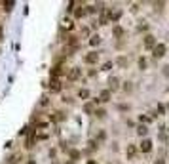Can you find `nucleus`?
Wrapping results in <instances>:
<instances>
[{"label": "nucleus", "mask_w": 169, "mask_h": 164, "mask_svg": "<svg viewBox=\"0 0 169 164\" xmlns=\"http://www.w3.org/2000/svg\"><path fill=\"white\" fill-rule=\"evenodd\" d=\"M152 54H154V58H161V55H165V44H156L152 48Z\"/></svg>", "instance_id": "nucleus-1"}, {"label": "nucleus", "mask_w": 169, "mask_h": 164, "mask_svg": "<svg viewBox=\"0 0 169 164\" xmlns=\"http://www.w3.org/2000/svg\"><path fill=\"white\" fill-rule=\"evenodd\" d=\"M84 61L89 63V65H93V63L99 61V54H97V52H89V54L86 55V58H84Z\"/></svg>", "instance_id": "nucleus-2"}, {"label": "nucleus", "mask_w": 169, "mask_h": 164, "mask_svg": "<svg viewBox=\"0 0 169 164\" xmlns=\"http://www.w3.org/2000/svg\"><path fill=\"white\" fill-rule=\"evenodd\" d=\"M67 76H68V80H78V78H80V69L78 67H72L67 73Z\"/></svg>", "instance_id": "nucleus-3"}, {"label": "nucleus", "mask_w": 169, "mask_h": 164, "mask_svg": "<svg viewBox=\"0 0 169 164\" xmlns=\"http://www.w3.org/2000/svg\"><path fill=\"white\" fill-rule=\"evenodd\" d=\"M144 46L146 48H154V46H156V38H154L152 34H146V37H144Z\"/></svg>", "instance_id": "nucleus-4"}, {"label": "nucleus", "mask_w": 169, "mask_h": 164, "mask_svg": "<svg viewBox=\"0 0 169 164\" xmlns=\"http://www.w3.org/2000/svg\"><path fill=\"white\" fill-rule=\"evenodd\" d=\"M152 149V141L150 139H143V143H141V151L143 153H148Z\"/></svg>", "instance_id": "nucleus-5"}, {"label": "nucleus", "mask_w": 169, "mask_h": 164, "mask_svg": "<svg viewBox=\"0 0 169 164\" xmlns=\"http://www.w3.org/2000/svg\"><path fill=\"white\" fill-rule=\"evenodd\" d=\"M63 73H65V71H63V65H55V67L51 69V76H53V78H57V76L63 75Z\"/></svg>", "instance_id": "nucleus-6"}, {"label": "nucleus", "mask_w": 169, "mask_h": 164, "mask_svg": "<svg viewBox=\"0 0 169 164\" xmlns=\"http://www.w3.org/2000/svg\"><path fill=\"white\" fill-rule=\"evenodd\" d=\"M125 155H128V159H133V156L137 155V147H135V145H128V151H125Z\"/></svg>", "instance_id": "nucleus-7"}, {"label": "nucleus", "mask_w": 169, "mask_h": 164, "mask_svg": "<svg viewBox=\"0 0 169 164\" xmlns=\"http://www.w3.org/2000/svg\"><path fill=\"white\" fill-rule=\"evenodd\" d=\"M50 90H51V92H59V90H61V82L57 80V78H53V80H51Z\"/></svg>", "instance_id": "nucleus-8"}, {"label": "nucleus", "mask_w": 169, "mask_h": 164, "mask_svg": "<svg viewBox=\"0 0 169 164\" xmlns=\"http://www.w3.org/2000/svg\"><path fill=\"white\" fill-rule=\"evenodd\" d=\"M108 84H110V90H118V86H120V80L116 76H112L110 80H108Z\"/></svg>", "instance_id": "nucleus-9"}, {"label": "nucleus", "mask_w": 169, "mask_h": 164, "mask_svg": "<svg viewBox=\"0 0 169 164\" xmlns=\"http://www.w3.org/2000/svg\"><path fill=\"white\" fill-rule=\"evenodd\" d=\"M108 17H110L112 21H118L120 17H122V12H120V10H114V12H110V13H108Z\"/></svg>", "instance_id": "nucleus-10"}, {"label": "nucleus", "mask_w": 169, "mask_h": 164, "mask_svg": "<svg viewBox=\"0 0 169 164\" xmlns=\"http://www.w3.org/2000/svg\"><path fill=\"white\" fill-rule=\"evenodd\" d=\"M2 6H4V10H6V12H10L13 6H15V2H13V0H6V2H2Z\"/></svg>", "instance_id": "nucleus-11"}, {"label": "nucleus", "mask_w": 169, "mask_h": 164, "mask_svg": "<svg viewBox=\"0 0 169 164\" xmlns=\"http://www.w3.org/2000/svg\"><path fill=\"white\" fill-rule=\"evenodd\" d=\"M84 111H86L88 115H91V113H95V105L93 103H86L84 105Z\"/></svg>", "instance_id": "nucleus-12"}, {"label": "nucleus", "mask_w": 169, "mask_h": 164, "mask_svg": "<svg viewBox=\"0 0 169 164\" xmlns=\"http://www.w3.org/2000/svg\"><path fill=\"white\" fill-rule=\"evenodd\" d=\"M99 42H101V37H99V34H93V37L89 38V44H91V46H97Z\"/></svg>", "instance_id": "nucleus-13"}, {"label": "nucleus", "mask_w": 169, "mask_h": 164, "mask_svg": "<svg viewBox=\"0 0 169 164\" xmlns=\"http://www.w3.org/2000/svg\"><path fill=\"white\" fill-rule=\"evenodd\" d=\"M68 155H70V159H72V160H78L80 159V151H76V149H70Z\"/></svg>", "instance_id": "nucleus-14"}, {"label": "nucleus", "mask_w": 169, "mask_h": 164, "mask_svg": "<svg viewBox=\"0 0 169 164\" xmlns=\"http://www.w3.org/2000/svg\"><path fill=\"white\" fill-rule=\"evenodd\" d=\"M108 19H110V17H108V13H107V12H103V13H101L99 23H101V25H107V23H108Z\"/></svg>", "instance_id": "nucleus-15"}, {"label": "nucleus", "mask_w": 169, "mask_h": 164, "mask_svg": "<svg viewBox=\"0 0 169 164\" xmlns=\"http://www.w3.org/2000/svg\"><path fill=\"white\" fill-rule=\"evenodd\" d=\"M108 99H110V92H108V90L101 92V97H99V101H108Z\"/></svg>", "instance_id": "nucleus-16"}, {"label": "nucleus", "mask_w": 169, "mask_h": 164, "mask_svg": "<svg viewBox=\"0 0 169 164\" xmlns=\"http://www.w3.org/2000/svg\"><path fill=\"white\" fill-rule=\"evenodd\" d=\"M65 118V115H63V113H59V111H55L53 115H51V120H55V122H57V120H63Z\"/></svg>", "instance_id": "nucleus-17"}, {"label": "nucleus", "mask_w": 169, "mask_h": 164, "mask_svg": "<svg viewBox=\"0 0 169 164\" xmlns=\"http://www.w3.org/2000/svg\"><path fill=\"white\" fill-rule=\"evenodd\" d=\"M146 132H148V128H146L144 124H141V126L137 128V134H139V135H146Z\"/></svg>", "instance_id": "nucleus-18"}, {"label": "nucleus", "mask_w": 169, "mask_h": 164, "mask_svg": "<svg viewBox=\"0 0 169 164\" xmlns=\"http://www.w3.org/2000/svg\"><path fill=\"white\" fill-rule=\"evenodd\" d=\"M95 115L99 118H104V117H107V111H104V109H95Z\"/></svg>", "instance_id": "nucleus-19"}, {"label": "nucleus", "mask_w": 169, "mask_h": 164, "mask_svg": "<svg viewBox=\"0 0 169 164\" xmlns=\"http://www.w3.org/2000/svg\"><path fill=\"white\" fill-rule=\"evenodd\" d=\"M112 33H114V37H122L124 29H122V27H114V31H112Z\"/></svg>", "instance_id": "nucleus-20"}, {"label": "nucleus", "mask_w": 169, "mask_h": 164, "mask_svg": "<svg viewBox=\"0 0 169 164\" xmlns=\"http://www.w3.org/2000/svg\"><path fill=\"white\" fill-rule=\"evenodd\" d=\"M74 16H76V17H84V16H86V10H84V8H78V10L74 12Z\"/></svg>", "instance_id": "nucleus-21"}, {"label": "nucleus", "mask_w": 169, "mask_h": 164, "mask_svg": "<svg viewBox=\"0 0 169 164\" xmlns=\"http://www.w3.org/2000/svg\"><path fill=\"white\" fill-rule=\"evenodd\" d=\"M118 65L120 67H128V59H125V58H118Z\"/></svg>", "instance_id": "nucleus-22"}, {"label": "nucleus", "mask_w": 169, "mask_h": 164, "mask_svg": "<svg viewBox=\"0 0 169 164\" xmlns=\"http://www.w3.org/2000/svg\"><path fill=\"white\" fill-rule=\"evenodd\" d=\"M78 96H80L82 99H88V97H89V92H88V90H80V94H78Z\"/></svg>", "instance_id": "nucleus-23"}, {"label": "nucleus", "mask_w": 169, "mask_h": 164, "mask_svg": "<svg viewBox=\"0 0 169 164\" xmlns=\"http://www.w3.org/2000/svg\"><path fill=\"white\" fill-rule=\"evenodd\" d=\"M139 67H141V69H144V67H146V59H144V58H141V59H139Z\"/></svg>", "instance_id": "nucleus-24"}, {"label": "nucleus", "mask_w": 169, "mask_h": 164, "mask_svg": "<svg viewBox=\"0 0 169 164\" xmlns=\"http://www.w3.org/2000/svg\"><path fill=\"white\" fill-rule=\"evenodd\" d=\"M10 162H12V164H13V162H15V164H17V162H19V155H13V156H12V159H10Z\"/></svg>", "instance_id": "nucleus-25"}, {"label": "nucleus", "mask_w": 169, "mask_h": 164, "mask_svg": "<svg viewBox=\"0 0 169 164\" xmlns=\"http://www.w3.org/2000/svg\"><path fill=\"white\" fill-rule=\"evenodd\" d=\"M110 67H112V63H110V61H107V63H104V65H103V71H108Z\"/></svg>", "instance_id": "nucleus-26"}, {"label": "nucleus", "mask_w": 169, "mask_h": 164, "mask_svg": "<svg viewBox=\"0 0 169 164\" xmlns=\"http://www.w3.org/2000/svg\"><path fill=\"white\" fill-rule=\"evenodd\" d=\"M141 122H144V124L150 122V117H143V115H141Z\"/></svg>", "instance_id": "nucleus-27"}, {"label": "nucleus", "mask_w": 169, "mask_h": 164, "mask_svg": "<svg viewBox=\"0 0 169 164\" xmlns=\"http://www.w3.org/2000/svg\"><path fill=\"white\" fill-rule=\"evenodd\" d=\"M156 113H158V115H164V105H158V111Z\"/></svg>", "instance_id": "nucleus-28"}, {"label": "nucleus", "mask_w": 169, "mask_h": 164, "mask_svg": "<svg viewBox=\"0 0 169 164\" xmlns=\"http://www.w3.org/2000/svg\"><path fill=\"white\" fill-rule=\"evenodd\" d=\"M124 90H125V92H129V90H131V82H125V86H124Z\"/></svg>", "instance_id": "nucleus-29"}, {"label": "nucleus", "mask_w": 169, "mask_h": 164, "mask_svg": "<svg viewBox=\"0 0 169 164\" xmlns=\"http://www.w3.org/2000/svg\"><path fill=\"white\" fill-rule=\"evenodd\" d=\"M164 75H165V76H169V65H165V67H164Z\"/></svg>", "instance_id": "nucleus-30"}, {"label": "nucleus", "mask_w": 169, "mask_h": 164, "mask_svg": "<svg viewBox=\"0 0 169 164\" xmlns=\"http://www.w3.org/2000/svg\"><path fill=\"white\" fill-rule=\"evenodd\" d=\"M156 164H165V162H164V160H161V159H160V160H156Z\"/></svg>", "instance_id": "nucleus-31"}, {"label": "nucleus", "mask_w": 169, "mask_h": 164, "mask_svg": "<svg viewBox=\"0 0 169 164\" xmlns=\"http://www.w3.org/2000/svg\"><path fill=\"white\" fill-rule=\"evenodd\" d=\"M88 164H97V162H95V160H89V162H88Z\"/></svg>", "instance_id": "nucleus-32"}, {"label": "nucleus", "mask_w": 169, "mask_h": 164, "mask_svg": "<svg viewBox=\"0 0 169 164\" xmlns=\"http://www.w3.org/2000/svg\"><path fill=\"white\" fill-rule=\"evenodd\" d=\"M0 40H2V29H0Z\"/></svg>", "instance_id": "nucleus-33"}, {"label": "nucleus", "mask_w": 169, "mask_h": 164, "mask_svg": "<svg viewBox=\"0 0 169 164\" xmlns=\"http://www.w3.org/2000/svg\"><path fill=\"white\" fill-rule=\"evenodd\" d=\"M51 164H59V162H57V160H53V162H51Z\"/></svg>", "instance_id": "nucleus-34"}, {"label": "nucleus", "mask_w": 169, "mask_h": 164, "mask_svg": "<svg viewBox=\"0 0 169 164\" xmlns=\"http://www.w3.org/2000/svg\"><path fill=\"white\" fill-rule=\"evenodd\" d=\"M67 164H74V162H72V160H70V162H67Z\"/></svg>", "instance_id": "nucleus-35"}, {"label": "nucleus", "mask_w": 169, "mask_h": 164, "mask_svg": "<svg viewBox=\"0 0 169 164\" xmlns=\"http://www.w3.org/2000/svg\"><path fill=\"white\" fill-rule=\"evenodd\" d=\"M29 164H34V162H29Z\"/></svg>", "instance_id": "nucleus-36"}]
</instances>
